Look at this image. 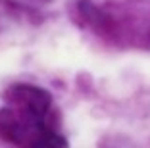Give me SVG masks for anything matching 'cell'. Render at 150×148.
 <instances>
[{"label":"cell","mask_w":150,"mask_h":148,"mask_svg":"<svg viewBox=\"0 0 150 148\" xmlns=\"http://www.w3.org/2000/svg\"><path fill=\"white\" fill-rule=\"evenodd\" d=\"M0 139L16 148H67L66 137L52 125V94L39 85L16 83L2 94Z\"/></svg>","instance_id":"6da1fadb"}]
</instances>
